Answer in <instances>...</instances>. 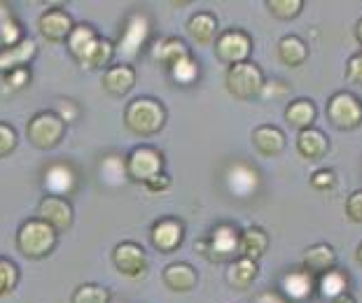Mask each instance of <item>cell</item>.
Instances as JSON below:
<instances>
[{
    "mask_svg": "<svg viewBox=\"0 0 362 303\" xmlns=\"http://www.w3.org/2000/svg\"><path fill=\"white\" fill-rule=\"evenodd\" d=\"M124 124L131 133L141 138L157 136L166 124V107L157 98H134L124 110Z\"/></svg>",
    "mask_w": 362,
    "mask_h": 303,
    "instance_id": "cell-1",
    "label": "cell"
},
{
    "mask_svg": "<svg viewBox=\"0 0 362 303\" xmlns=\"http://www.w3.org/2000/svg\"><path fill=\"white\" fill-rule=\"evenodd\" d=\"M59 243V233L42 220H26L17 231V247L26 259H45L54 252Z\"/></svg>",
    "mask_w": 362,
    "mask_h": 303,
    "instance_id": "cell-2",
    "label": "cell"
},
{
    "mask_svg": "<svg viewBox=\"0 0 362 303\" xmlns=\"http://www.w3.org/2000/svg\"><path fill=\"white\" fill-rule=\"evenodd\" d=\"M66 136V121L54 112L45 110L30 117L26 138L35 150H54Z\"/></svg>",
    "mask_w": 362,
    "mask_h": 303,
    "instance_id": "cell-3",
    "label": "cell"
},
{
    "mask_svg": "<svg viewBox=\"0 0 362 303\" xmlns=\"http://www.w3.org/2000/svg\"><path fill=\"white\" fill-rule=\"evenodd\" d=\"M225 84H227V91L238 100H252L264 93V75H262V70L255 64H250V61L229 66Z\"/></svg>",
    "mask_w": 362,
    "mask_h": 303,
    "instance_id": "cell-4",
    "label": "cell"
},
{
    "mask_svg": "<svg viewBox=\"0 0 362 303\" xmlns=\"http://www.w3.org/2000/svg\"><path fill=\"white\" fill-rule=\"evenodd\" d=\"M127 173L136 182H150L152 177L164 173V157L150 145H138L127 157Z\"/></svg>",
    "mask_w": 362,
    "mask_h": 303,
    "instance_id": "cell-5",
    "label": "cell"
},
{
    "mask_svg": "<svg viewBox=\"0 0 362 303\" xmlns=\"http://www.w3.org/2000/svg\"><path fill=\"white\" fill-rule=\"evenodd\" d=\"M150 37V21L143 12L131 14L124 30H122L117 44H115V57H122L124 61L136 59Z\"/></svg>",
    "mask_w": 362,
    "mask_h": 303,
    "instance_id": "cell-6",
    "label": "cell"
},
{
    "mask_svg": "<svg viewBox=\"0 0 362 303\" xmlns=\"http://www.w3.org/2000/svg\"><path fill=\"white\" fill-rule=\"evenodd\" d=\"M238 243H241V233H238L232 224H220L211 231L206 243H199L204 247V254L215 263L232 261L238 254Z\"/></svg>",
    "mask_w": 362,
    "mask_h": 303,
    "instance_id": "cell-7",
    "label": "cell"
},
{
    "mask_svg": "<svg viewBox=\"0 0 362 303\" xmlns=\"http://www.w3.org/2000/svg\"><path fill=\"white\" fill-rule=\"evenodd\" d=\"M327 117L337 129L353 131L362 124V100L349 91H341L329 98L327 103Z\"/></svg>",
    "mask_w": 362,
    "mask_h": 303,
    "instance_id": "cell-8",
    "label": "cell"
},
{
    "mask_svg": "<svg viewBox=\"0 0 362 303\" xmlns=\"http://www.w3.org/2000/svg\"><path fill=\"white\" fill-rule=\"evenodd\" d=\"M250 52H252L250 35L243 33V30H225V33L215 40V54H218V59L227 66L245 64Z\"/></svg>",
    "mask_w": 362,
    "mask_h": 303,
    "instance_id": "cell-9",
    "label": "cell"
},
{
    "mask_svg": "<svg viewBox=\"0 0 362 303\" xmlns=\"http://www.w3.org/2000/svg\"><path fill=\"white\" fill-rule=\"evenodd\" d=\"M112 263L124 278H141L148 271V254L138 243L124 240L112 250Z\"/></svg>",
    "mask_w": 362,
    "mask_h": 303,
    "instance_id": "cell-10",
    "label": "cell"
},
{
    "mask_svg": "<svg viewBox=\"0 0 362 303\" xmlns=\"http://www.w3.org/2000/svg\"><path fill=\"white\" fill-rule=\"evenodd\" d=\"M73 206L68 203V198L61 196H45L40 203H37V220H42L45 224L57 231L64 233L73 227Z\"/></svg>",
    "mask_w": 362,
    "mask_h": 303,
    "instance_id": "cell-11",
    "label": "cell"
},
{
    "mask_svg": "<svg viewBox=\"0 0 362 303\" xmlns=\"http://www.w3.org/2000/svg\"><path fill=\"white\" fill-rule=\"evenodd\" d=\"M37 28H40V35L45 40L64 42L68 40V35L73 33L75 21L64 7H49V10H45L40 14V19H37Z\"/></svg>",
    "mask_w": 362,
    "mask_h": 303,
    "instance_id": "cell-12",
    "label": "cell"
},
{
    "mask_svg": "<svg viewBox=\"0 0 362 303\" xmlns=\"http://www.w3.org/2000/svg\"><path fill=\"white\" fill-rule=\"evenodd\" d=\"M227 189L234 194L236 198H250L252 194L259 189V175L257 170L248 166V163L236 161L227 168L225 173Z\"/></svg>",
    "mask_w": 362,
    "mask_h": 303,
    "instance_id": "cell-13",
    "label": "cell"
},
{
    "mask_svg": "<svg viewBox=\"0 0 362 303\" xmlns=\"http://www.w3.org/2000/svg\"><path fill=\"white\" fill-rule=\"evenodd\" d=\"M182 238H185V229H182V224L175 220V217H164V220L152 224L150 240H152V245H155L159 252L178 250Z\"/></svg>",
    "mask_w": 362,
    "mask_h": 303,
    "instance_id": "cell-14",
    "label": "cell"
},
{
    "mask_svg": "<svg viewBox=\"0 0 362 303\" xmlns=\"http://www.w3.org/2000/svg\"><path fill=\"white\" fill-rule=\"evenodd\" d=\"M75 182H78V177H75L73 168L68 163H52V166L45 168L42 186L47 189V196L66 198L75 189Z\"/></svg>",
    "mask_w": 362,
    "mask_h": 303,
    "instance_id": "cell-15",
    "label": "cell"
},
{
    "mask_svg": "<svg viewBox=\"0 0 362 303\" xmlns=\"http://www.w3.org/2000/svg\"><path fill=\"white\" fill-rule=\"evenodd\" d=\"M98 40H101V35L96 33L94 26H89V23H75L73 33L68 35L66 44H68V52L73 54V59L84 68Z\"/></svg>",
    "mask_w": 362,
    "mask_h": 303,
    "instance_id": "cell-16",
    "label": "cell"
},
{
    "mask_svg": "<svg viewBox=\"0 0 362 303\" xmlns=\"http://www.w3.org/2000/svg\"><path fill=\"white\" fill-rule=\"evenodd\" d=\"M136 84V68L129 64L110 66L103 73V89L112 96H127Z\"/></svg>",
    "mask_w": 362,
    "mask_h": 303,
    "instance_id": "cell-17",
    "label": "cell"
},
{
    "mask_svg": "<svg viewBox=\"0 0 362 303\" xmlns=\"http://www.w3.org/2000/svg\"><path fill=\"white\" fill-rule=\"evenodd\" d=\"M37 54V44L26 37L24 42H19L17 47H10V49H0V73H10V70L17 68H28L30 61L35 59Z\"/></svg>",
    "mask_w": 362,
    "mask_h": 303,
    "instance_id": "cell-18",
    "label": "cell"
},
{
    "mask_svg": "<svg viewBox=\"0 0 362 303\" xmlns=\"http://www.w3.org/2000/svg\"><path fill=\"white\" fill-rule=\"evenodd\" d=\"M164 285L168 290L178 292V294H185V292H192L197 287V271L189 266V263L185 261H178V263H168L164 268Z\"/></svg>",
    "mask_w": 362,
    "mask_h": 303,
    "instance_id": "cell-19",
    "label": "cell"
},
{
    "mask_svg": "<svg viewBox=\"0 0 362 303\" xmlns=\"http://www.w3.org/2000/svg\"><path fill=\"white\" fill-rule=\"evenodd\" d=\"M281 292L292 301H304L313 294V275L309 271H288L281 278Z\"/></svg>",
    "mask_w": 362,
    "mask_h": 303,
    "instance_id": "cell-20",
    "label": "cell"
},
{
    "mask_svg": "<svg viewBox=\"0 0 362 303\" xmlns=\"http://www.w3.org/2000/svg\"><path fill=\"white\" fill-rule=\"evenodd\" d=\"M252 145H255L257 154L267 159L279 157L285 147V136L283 131H279L276 126H257L252 131Z\"/></svg>",
    "mask_w": 362,
    "mask_h": 303,
    "instance_id": "cell-21",
    "label": "cell"
},
{
    "mask_svg": "<svg viewBox=\"0 0 362 303\" xmlns=\"http://www.w3.org/2000/svg\"><path fill=\"white\" fill-rule=\"evenodd\" d=\"M297 150L302 154L304 159H322L329 150V140L327 136L322 133L318 129H306V131H299V138H297Z\"/></svg>",
    "mask_w": 362,
    "mask_h": 303,
    "instance_id": "cell-22",
    "label": "cell"
},
{
    "mask_svg": "<svg viewBox=\"0 0 362 303\" xmlns=\"http://www.w3.org/2000/svg\"><path fill=\"white\" fill-rule=\"evenodd\" d=\"M187 33L197 44H211L218 35V19L211 12H197L187 21Z\"/></svg>",
    "mask_w": 362,
    "mask_h": 303,
    "instance_id": "cell-23",
    "label": "cell"
},
{
    "mask_svg": "<svg viewBox=\"0 0 362 303\" xmlns=\"http://www.w3.org/2000/svg\"><path fill=\"white\" fill-rule=\"evenodd\" d=\"M334 261H337V254L332 250V245L327 243H318V245H311L306 247L304 252V266L309 268V273H325V271L334 268Z\"/></svg>",
    "mask_w": 362,
    "mask_h": 303,
    "instance_id": "cell-24",
    "label": "cell"
},
{
    "mask_svg": "<svg viewBox=\"0 0 362 303\" xmlns=\"http://www.w3.org/2000/svg\"><path fill=\"white\" fill-rule=\"evenodd\" d=\"M285 121L290 126H295L297 131H306V129H313V121H315V105L311 103L309 98H297L292 100L285 110Z\"/></svg>",
    "mask_w": 362,
    "mask_h": 303,
    "instance_id": "cell-25",
    "label": "cell"
},
{
    "mask_svg": "<svg viewBox=\"0 0 362 303\" xmlns=\"http://www.w3.org/2000/svg\"><path fill=\"white\" fill-rule=\"evenodd\" d=\"M269 247V238L267 233L257 229V227H250L241 231V243H238V256H245V259H252L257 261L262 254L267 252Z\"/></svg>",
    "mask_w": 362,
    "mask_h": 303,
    "instance_id": "cell-26",
    "label": "cell"
},
{
    "mask_svg": "<svg viewBox=\"0 0 362 303\" xmlns=\"http://www.w3.org/2000/svg\"><path fill=\"white\" fill-rule=\"evenodd\" d=\"M255 278H257V261L245 259V256H238L227 271V283L232 285L234 290H248V287L255 283Z\"/></svg>",
    "mask_w": 362,
    "mask_h": 303,
    "instance_id": "cell-27",
    "label": "cell"
},
{
    "mask_svg": "<svg viewBox=\"0 0 362 303\" xmlns=\"http://www.w3.org/2000/svg\"><path fill=\"white\" fill-rule=\"evenodd\" d=\"M306 57H309V47L304 44V40H299L297 35H288L279 42V61L288 68L302 66Z\"/></svg>",
    "mask_w": 362,
    "mask_h": 303,
    "instance_id": "cell-28",
    "label": "cell"
},
{
    "mask_svg": "<svg viewBox=\"0 0 362 303\" xmlns=\"http://www.w3.org/2000/svg\"><path fill=\"white\" fill-rule=\"evenodd\" d=\"M152 57H155L161 66H166L168 70H171L175 64H178L180 59L189 57V49L185 47L182 40H178V37H166V40H161V42L155 47Z\"/></svg>",
    "mask_w": 362,
    "mask_h": 303,
    "instance_id": "cell-29",
    "label": "cell"
},
{
    "mask_svg": "<svg viewBox=\"0 0 362 303\" xmlns=\"http://www.w3.org/2000/svg\"><path fill=\"white\" fill-rule=\"evenodd\" d=\"M98 175L101 180L110 186H119L129 180V173H127V159L122 157H105L101 161V168H98Z\"/></svg>",
    "mask_w": 362,
    "mask_h": 303,
    "instance_id": "cell-30",
    "label": "cell"
},
{
    "mask_svg": "<svg viewBox=\"0 0 362 303\" xmlns=\"http://www.w3.org/2000/svg\"><path fill=\"white\" fill-rule=\"evenodd\" d=\"M110 290L96 283H84L73 292L71 303H110Z\"/></svg>",
    "mask_w": 362,
    "mask_h": 303,
    "instance_id": "cell-31",
    "label": "cell"
},
{
    "mask_svg": "<svg viewBox=\"0 0 362 303\" xmlns=\"http://www.w3.org/2000/svg\"><path fill=\"white\" fill-rule=\"evenodd\" d=\"M318 287H320L322 297H327V299H337V297H341V294H346V287H349V280H346V275L341 273V271L329 268V271H325V273L320 275Z\"/></svg>",
    "mask_w": 362,
    "mask_h": 303,
    "instance_id": "cell-32",
    "label": "cell"
},
{
    "mask_svg": "<svg viewBox=\"0 0 362 303\" xmlns=\"http://www.w3.org/2000/svg\"><path fill=\"white\" fill-rule=\"evenodd\" d=\"M19 278H21V273H19L17 263L12 259H7V256H0V299L17 290Z\"/></svg>",
    "mask_w": 362,
    "mask_h": 303,
    "instance_id": "cell-33",
    "label": "cell"
},
{
    "mask_svg": "<svg viewBox=\"0 0 362 303\" xmlns=\"http://www.w3.org/2000/svg\"><path fill=\"white\" fill-rule=\"evenodd\" d=\"M112 59H115V44L107 40V37H101L94 47V52H91V57L87 59V64H84V68L87 70L105 68Z\"/></svg>",
    "mask_w": 362,
    "mask_h": 303,
    "instance_id": "cell-34",
    "label": "cell"
},
{
    "mask_svg": "<svg viewBox=\"0 0 362 303\" xmlns=\"http://www.w3.org/2000/svg\"><path fill=\"white\" fill-rule=\"evenodd\" d=\"M171 77L178 84H182V87H189V84H194L199 80V66H197V61L192 59V57L180 59L178 64L171 68Z\"/></svg>",
    "mask_w": 362,
    "mask_h": 303,
    "instance_id": "cell-35",
    "label": "cell"
},
{
    "mask_svg": "<svg viewBox=\"0 0 362 303\" xmlns=\"http://www.w3.org/2000/svg\"><path fill=\"white\" fill-rule=\"evenodd\" d=\"M267 7H269V12H272L276 19L290 21V19H295L299 12H302L304 3H302V0H269Z\"/></svg>",
    "mask_w": 362,
    "mask_h": 303,
    "instance_id": "cell-36",
    "label": "cell"
},
{
    "mask_svg": "<svg viewBox=\"0 0 362 303\" xmlns=\"http://www.w3.org/2000/svg\"><path fill=\"white\" fill-rule=\"evenodd\" d=\"M24 28H21V23L17 19H7L3 23V28H0V47L3 49H10V47H17L19 42H24Z\"/></svg>",
    "mask_w": 362,
    "mask_h": 303,
    "instance_id": "cell-37",
    "label": "cell"
},
{
    "mask_svg": "<svg viewBox=\"0 0 362 303\" xmlns=\"http://www.w3.org/2000/svg\"><path fill=\"white\" fill-rule=\"evenodd\" d=\"M17 143H19V136L12 124L0 121V159L10 157V154L17 150Z\"/></svg>",
    "mask_w": 362,
    "mask_h": 303,
    "instance_id": "cell-38",
    "label": "cell"
},
{
    "mask_svg": "<svg viewBox=\"0 0 362 303\" xmlns=\"http://www.w3.org/2000/svg\"><path fill=\"white\" fill-rule=\"evenodd\" d=\"M5 84L7 89L12 91H21L26 89L30 84V68H17V70H10V73H5Z\"/></svg>",
    "mask_w": 362,
    "mask_h": 303,
    "instance_id": "cell-39",
    "label": "cell"
},
{
    "mask_svg": "<svg viewBox=\"0 0 362 303\" xmlns=\"http://www.w3.org/2000/svg\"><path fill=\"white\" fill-rule=\"evenodd\" d=\"M311 186L313 189H320V191H329L337 186V173L329 168H322V170H315L311 175Z\"/></svg>",
    "mask_w": 362,
    "mask_h": 303,
    "instance_id": "cell-40",
    "label": "cell"
},
{
    "mask_svg": "<svg viewBox=\"0 0 362 303\" xmlns=\"http://www.w3.org/2000/svg\"><path fill=\"white\" fill-rule=\"evenodd\" d=\"M346 215H349L351 222L362 224V189L353 191L349 198H346Z\"/></svg>",
    "mask_w": 362,
    "mask_h": 303,
    "instance_id": "cell-41",
    "label": "cell"
},
{
    "mask_svg": "<svg viewBox=\"0 0 362 303\" xmlns=\"http://www.w3.org/2000/svg\"><path fill=\"white\" fill-rule=\"evenodd\" d=\"M346 80L362 84V54L349 59V66H346Z\"/></svg>",
    "mask_w": 362,
    "mask_h": 303,
    "instance_id": "cell-42",
    "label": "cell"
},
{
    "mask_svg": "<svg viewBox=\"0 0 362 303\" xmlns=\"http://www.w3.org/2000/svg\"><path fill=\"white\" fill-rule=\"evenodd\" d=\"M54 112L68 124V121H75V117H78V107H75V103H71V100H61L59 110H54Z\"/></svg>",
    "mask_w": 362,
    "mask_h": 303,
    "instance_id": "cell-43",
    "label": "cell"
},
{
    "mask_svg": "<svg viewBox=\"0 0 362 303\" xmlns=\"http://www.w3.org/2000/svg\"><path fill=\"white\" fill-rule=\"evenodd\" d=\"M145 186H148L150 191H155V194L166 191L168 186H171V177H168L166 173H161V175H157V177H152L150 182H145Z\"/></svg>",
    "mask_w": 362,
    "mask_h": 303,
    "instance_id": "cell-44",
    "label": "cell"
},
{
    "mask_svg": "<svg viewBox=\"0 0 362 303\" xmlns=\"http://www.w3.org/2000/svg\"><path fill=\"white\" fill-rule=\"evenodd\" d=\"M255 303H285L279 294H274V292H264L262 297H257L255 299Z\"/></svg>",
    "mask_w": 362,
    "mask_h": 303,
    "instance_id": "cell-45",
    "label": "cell"
},
{
    "mask_svg": "<svg viewBox=\"0 0 362 303\" xmlns=\"http://www.w3.org/2000/svg\"><path fill=\"white\" fill-rule=\"evenodd\" d=\"M7 19H12V12H10V7L0 5V28H3V23H5Z\"/></svg>",
    "mask_w": 362,
    "mask_h": 303,
    "instance_id": "cell-46",
    "label": "cell"
},
{
    "mask_svg": "<svg viewBox=\"0 0 362 303\" xmlns=\"http://www.w3.org/2000/svg\"><path fill=\"white\" fill-rule=\"evenodd\" d=\"M332 303H356V299H353L351 294H341V297L332 299Z\"/></svg>",
    "mask_w": 362,
    "mask_h": 303,
    "instance_id": "cell-47",
    "label": "cell"
},
{
    "mask_svg": "<svg viewBox=\"0 0 362 303\" xmlns=\"http://www.w3.org/2000/svg\"><path fill=\"white\" fill-rule=\"evenodd\" d=\"M356 37H358V42L362 44V19L358 21V26H356Z\"/></svg>",
    "mask_w": 362,
    "mask_h": 303,
    "instance_id": "cell-48",
    "label": "cell"
},
{
    "mask_svg": "<svg viewBox=\"0 0 362 303\" xmlns=\"http://www.w3.org/2000/svg\"><path fill=\"white\" fill-rule=\"evenodd\" d=\"M356 256H358V263L362 266V243H360V247H358V252H356Z\"/></svg>",
    "mask_w": 362,
    "mask_h": 303,
    "instance_id": "cell-49",
    "label": "cell"
}]
</instances>
